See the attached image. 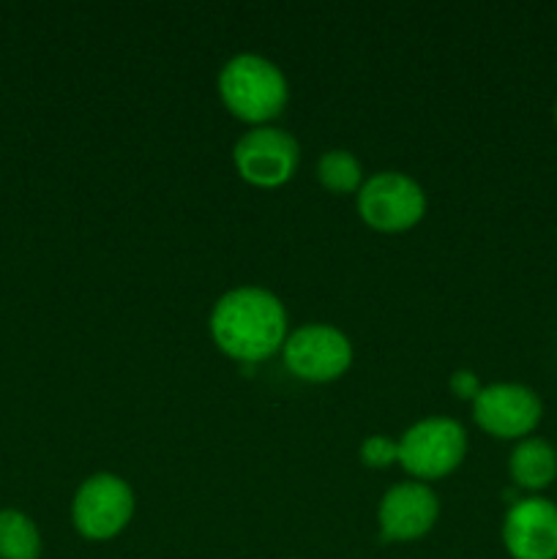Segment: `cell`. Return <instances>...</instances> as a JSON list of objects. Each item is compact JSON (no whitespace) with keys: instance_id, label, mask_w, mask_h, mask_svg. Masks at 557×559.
<instances>
[{"instance_id":"obj_1","label":"cell","mask_w":557,"mask_h":559,"mask_svg":"<svg viewBox=\"0 0 557 559\" xmlns=\"http://www.w3.org/2000/svg\"><path fill=\"white\" fill-rule=\"evenodd\" d=\"M211 338L227 358L244 366H257L282 353L289 336L287 309L271 289L235 287L213 304Z\"/></svg>"},{"instance_id":"obj_8","label":"cell","mask_w":557,"mask_h":559,"mask_svg":"<svg viewBox=\"0 0 557 559\" xmlns=\"http://www.w3.org/2000/svg\"><path fill=\"white\" fill-rule=\"evenodd\" d=\"M544 404L522 382H491L473 399V420L497 440H528L541 424Z\"/></svg>"},{"instance_id":"obj_7","label":"cell","mask_w":557,"mask_h":559,"mask_svg":"<svg viewBox=\"0 0 557 559\" xmlns=\"http://www.w3.org/2000/svg\"><path fill=\"white\" fill-rule=\"evenodd\" d=\"M287 371L306 382L339 380L353 364V344L339 328L328 322H309L289 331L282 347Z\"/></svg>"},{"instance_id":"obj_13","label":"cell","mask_w":557,"mask_h":559,"mask_svg":"<svg viewBox=\"0 0 557 559\" xmlns=\"http://www.w3.org/2000/svg\"><path fill=\"white\" fill-rule=\"evenodd\" d=\"M42 535L31 516L20 511H0V559H38Z\"/></svg>"},{"instance_id":"obj_2","label":"cell","mask_w":557,"mask_h":559,"mask_svg":"<svg viewBox=\"0 0 557 559\" xmlns=\"http://www.w3.org/2000/svg\"><path fill=\"white\" fill-rule=\"evenodd\" d=\"M218 96L238 120L251 126H271L289 102L284 71L257 52H238L218 71Z\"/></svg>"},{"instance_id":"obj_3","label":"cell","mask_w":557,"mask_h":559,"mask_svg":"<svg viewBox=\"0 0 557 559\" xmlns=\"http://www.w3.org/2000/svg\"><path fill=\"white\" fill-rule=\"evenodd\" d=\"M399 467L415 480H437L451 475L467 456V431L459 420L431 415L399 437Z\"/></svg>"},{"instance_id":"obj_9","label":"cell","mask_w":557,"mask_h":559,"mask_svg":"<svg viewBox=\"0 0 557 559\" xmlns=\"http://www.w3.org/2000/svg\"><path fill=\"white\" fill-rule=\"evenodd\" d=\"M440 516V500L431 486L420 480H404L391 486L377 506V527L380 538L391 544H407V540L424 538L431 533Z\"/></svg>"},{"instance_id":"obj_14","label":"cell","mask_w":557,"mask_h":559,"mask_svg":"<svg viewBox=\"0 0 557 559\" xmlns=\"http://www.w3.org/2000/svg\"><path fill=\"white\" fill-rule=\"evenodd\" d=\"M360 462L375 469H386L391 464H399V442L388 440L386 435L366 437L360 442Z\"/></svg>"},{"instance_id":"obj_4","label":"cell","mask_w":557,"mask_h":559,"mask_svg":"<svg viewBox=\"0 0 557 559\" xmlns=\"http://www.w3.org/2000/svg\"><path fill=\"white\" fill-rule=\"evenodd\" d=\"M355 207L364 224L377 233H404L424 218L426 194L415 178L386 169L364 180L355 194Z\"/></svg>"},{"instance_id":"obj_16","label":"cell","mask_w":557,"mask_h":559,"mask_svg":"<svg viewBox=\"0 0 557 559\" xmlns=\"http://www.w3.org/2000/svg\"><path fill=\"white\" fill-rule=\"evenodd\" d=\"M555 123H557V102H555Z\"/></svg>"},{"instance_id":"obj_12","label":"cell","mask_w":557,"mask_h":559,"mask_svg":"<svg viewBox=\"0 0 557 559\" xmlns=\"http://www.w3.org/2000/svg\"><path fill=\"white\" fill-rule=\"evenodd\" d=\"M317 180L331 194H358L366 175L355 153L344 151V147H333V151L322 153L320 162H317Z\"/></svg>"},{"instance_id":"obj_6","label":"cell","mask_w":557,"mask_h":559,"mask_svg":"<svg viewBox=\"0 0 557 559\" xmlns=\"http://www.w3.org/2000/svg\"><path fill=\"white\" fill-rule=\"evenodd\" d=\"M233 162L246 183L257 189H276L298 169L300 145L278 126H251L233 145Z\"/></svg>"},{"instance_id":"obj_10","label":"cell","mask_w":557,"mask_h":559,"mask_svg":"<svg viewBox=\"0 0 557 559\" xmlns=\"http://www.w3.org/2000/svg\"><path fill=\"white\" fill-rule=\"evenodd\" d=\"M502 546L513 559H557V506L546 497H519L502 519Z\"/></svg>"},{"instance_id":"obj_11","label":"cell","mask_w":557,"mask_h":559,"mask_svg":"<svg viewBox=\"0 0 557 559\" xmlns=\"http://www.w3.org/2000/svg\"><path fill=\"white\" fill-rule=\"evenodd\" d=\"M508 475L513 486L530 495L549 489L557 478V451L541 437H528L513 445L508 459Z\"/></svg>"},{"instance_id":"obj_15","label":"cell","mask_w":557,"mask_h":559,"mask_svg":"<svg viewBox=\"0 0 557 559\" xmlns=\"http://www.w3.org/2000/svg\"><path fill=\"white\" fill-rule=\"evenodd\" d=\"M448 385H451V391L457 393L459 399H470V402H473V399L481 393V388H484L478 382V377H475L473 371H467V369L453 371V377L448 380Z\"/></svg>"},{"instance_id":"obj_5","label":"cell","mask_w":557,"mask_h":559,"mask_svg":"<svg viewBox=\"0 0 557 559\" xmlns=\"http://www.w3.org/2000/svg\"><path fill=\"white\" fill-rule=\"evenodd\" d=\"M134 489L115 473H96L76 489L71 522L87 540H109L129 527L134 516Z\"/></svg>"}]
</instances>
